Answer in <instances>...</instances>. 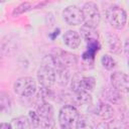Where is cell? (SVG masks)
Returning a JSON list of instances; mask_svg holds the SVG:
<instances>
[{
    "mask_svg": "<svg viewBox=\"0 0 129 129\" xmlns=\"http://www.w3.org/2000/svg\"><path fill=\"white\" fill-rule=\"evenodd\" d=\"M79 112L73 105L63 106L58 113V124L60 129H71L72 125L76 122Z\"/></svg>",
    "mask_w": 129,
    "mask_h": 129,
    "instance_id": "277c9868",
    "label": "cell"
},
{
    "mask_svg": "<svg viewBox=\"0 0 129 129\" xmlns=\"http://www.w3.org/2000/svg\"><path fill=\"white\" fill-rule=\"evenodd\" d=\"M0 129H13L9 123H0Z\"/></svg>",
    "mask_w": 129,
    "mask_h": 129,
    "instance_id": "d4e9b609",
    "label": "cell"
},
{
    "mask_svg": "<svg viewBox=\"0 0 129 129\" xmlns=\"http://www.w3.org/2000/svg\"><path fill=\"white\" fill-rule=\"evenodd\" d=\"M36 113L40 120L53 119V108L47 102H41L36 109Z\"/></svg>",
    "mask_w": 129,
    "mask_h": 129,
    "instance_id": "30bf717a",
    "label": "cell"
},
{
    "mask_svg": "<svg viewBox=\"0 0 129 129\" xmlns=\"http://www.w3.org/2000/svg\"><path fill=\"white\" fill-rule=\"evenodd\" d=\"M71 79L70 71L67 68L59 67L55 70V82H57L60 86H66Z\"/></svg>",
    "mask_w": 129,
    "mask_h": 129,
    "instance_id": "5bb4252c",
    "label": "cell"
},
{
    "mask_svg": "<svg viewBox=\"0 0 129 129\" xmlns=\"http://www.w3.org/2000/svg\"><path fill=\"white\" fill-rule=\"evenodd\" d=\"M101 63L106 70H113L116 67V60L109 54H104L102 56Z\"/></svg>",
    "mask_w": 129,
    "mask_h": 129,
    "instance_id": "44dd1931",
    "label": "cell"
},
{
    "mask_svg": "<svg viewBox=\"0 0 129 129\" xmlns=\"http://www.w3.org/2000/svg\"><path fill=\"white\" fill-rule=\"evenodd\" d=\"M0 60H1V51H0Z\"/></svg>",
    "mask_w": 129,
    "mask_h": 129,
    "instance_id": "484cf974",
    "label": "cell"
},
{
    "mask_svg": "<svg viewBox=\"0 0 129 129\" xmlns=\"http://www.w3.org/2000/svg\"><path fill=\"white\" fill-rule=\"evenodd\" d=\"M112 87L118 92L127 93L129 88V78L123 72H115L111 75Z\"/></svg>",
    "mask_w": 129,
    "mask_h": 129,
    "instance_id": "52a82bcc",
    "label": "cell"
},
{
    "mask_svg": "<svg viewBox=\"0 0 129 129\" xmlns=\"http://www.w3.org/2000/svg\"><path fill=\"white\" fill-rule=\"evenodd\" d=\"M29 121H30V124L33 127H38L39 124H40V119H39L37 113L32 111V110L29 111Z\"/></svg>",
    "mask_w": 129,
    "mask_h": 129,
    "instance_id": "7402d4cb",
    "label": "cell"
},
{
    "mask_svg": "<svg viewBox=\"0 0 129 129\" xmlns=\"http://www.w3.org/2000/svg\"><path fill=\"white\" fill-rule=\"evenodd\" d=\"M13 88L17 95L21 97H29L36 91V83L31 77H21L15 81Z\"/></svg>",
    "mask_w": 129,
    "mask_h": 129,
    "instance_id": "3957f363",
    "label": "cell"
},
{
    "mask_svg": "<svg viewBox=\"0 0 129 129\" xmlns=\"http://www.w3.org/2000/svg\"><path fill=\"white\" fill-rule=\"evenodd\" d=\"M63 42L71 48H78L81 44V36L75 30H68L63 34Z\"/></svg>",
    "mask_w": 129,
    "mask_h": 129,
    "instance_id": "ba28073f",
    "label": "cell"
},
{
    "mask_svg": "<svg viewBox=\"0 0 129 129\" xmlns=\"http://www.w3.org/2000/svg\"><path fill=\"white\" fill-rule=\"evenodd\" d=\"M107 43L108 48L112 53H120L122 51V43L120 38L115 33H108L107 34Z\"/></svg>",
    "mask_w": 129,
    "mask_h": 129,
    "instance_id": "8fae6325",
    "label": "cell"
},
{
    "mask_svg": "<svg viewBox=\"0 0 129 129\" xmlns=\"http://www.w3.org/2000/svg\"><path fill=\"white\" fill-rule=\"evenodd\" d=\"M104 98L106 100H108L110 103H117L120 99V92H118L116 89H114L113 87H107L104 91Z\"/></svg>",
    "mask_w": 129,
    "mask_h": 129,
    "instance_id": "d6986e66",
    "label": "cell"
},
{
    "mask_svg": "<svg viewBox=\"0 0 129 129\" xmlns=\"http://www.w3.org/2000/svg\"><path fill=\"white\" fill-rule=\"evenodd\" d=\"M82 11H83L85 25L96 28L101 21V14H100L97 4L91 1L86 2L82 8Z\"/></svg>",
    "mask_w": 129,
    "mask_h": 129,
    "instance_id": "6da1fadb",
    "label": "cell"
},
{
    "mask_svg": "<svg viewBox=\"0 0 129 129\" xmlns=\"http://www.w3.org/2000/svg\"><path fill=\"white\" fill-rule=\"evenodd\" d=\"M75 102L78 105H87L92 102V96L90 93L85 92V91H80L78 93H75Z\"/></svg>",
    "mask_w": 129,
    "mask_h": 129,
    "instance_id": "ffe728a7",
    "label": "cell"
},
{
    "mask_svg": "<svg viewBox=\"0 0 129 129\" xmlns=\"http://www.w3.org/2000/svg\"><path fill=\"white\" fill-rule=\"evenodd\" d=\"M77 129H94V122L88 115H79L76 120Z\"/></svg>",
    "mask_w": 129,
    "mask_h": 129,
    "instance_id": "9a60e30c",
    "label": "cell"
},
{
    "mask_svg": "<svg viewBox=\"0 0 129 129\" xmlns=\"http://www.w3.org/2000/svg\"><path fill=\"white\" fill-rule=\"evenodd\" d=\"M11 126L14 129H30L31 124L26 116H19L12 120Z\"/></svg>",
    "mask_w": 129,
    "mask_h": 129,
    "instance_id": "ac0fdd59",
    "label": "cell"
},
{
    "mask_svg": "<svg viewBox=\"0 0 129 129\" xmlns=\"http://www.w3.org/2000/svg\"><path fill=\"white\" fill-rule=\"evenodd\" d=\"M11 99L10 96L5 93L0 91V114H7L11 111Z\"/></svg>",
    "mask_w": 129,
    "mask_h": 129,
    "instance_id": "2e32d148",
    "label": "cell"
},
{
    "mask_svg": "<svg viewBox=\"0 0 129 129\" xmlns=\"http://www.w3.org/2000/svg\"><path fill=\"white\" fill-rule=\"evenodd\" d=\"M64 21L70 25H79L84 22L83 11L76 5H70L62 11Z\"/></svg>",
    "mask_w": 129,
    "mask_h": 129,
    "instance_id": "8992f818",
    "label": "cell"
},
{
    "mask_svg": "<svg viewBox=\"0 0 129 129\" xmlns=\"http://www.w3.org/2000/svg\"><path fill=\"white\" fill-rule=\"evenodd\" d=\"M81 36L87 41V42H91V41H98L99 38V34L98 31L96 30V28L87 26V25H83L81 27Z\"/></svg>",
    "mask_w": 129,
    "mask_h": 129,
    "instance_id": "7c38bea8",
    "label": "cell"
},
{
    "mask_svg": "<svg viewBox=\"0 0 129 129\" xmlns=\"http://www.w3.org/2000/svg\"><path fill=\"white\" fill-rule=\"evenodd\" d=\"M56 58L59 62V64L63 68H70L75 66L78 62V58L76 54H73L68 51H60L58 55H56Z\"/></svg>",
    "mask_w": 129,
    "mask_h": 129,
    "instance_id": "9c48e42d",
    "label": "cell"
},
{
    "mask_svg": "<svg viewBox=\"0 0 129 129\" xmlns=\"http://www.w3.org/2000/svg\"><path fill=\"white\" fill-rule=\"evenodd\" d=\"M96 86V81L95 78L93 77H82L80 81V91H85V92H92Z\"/></svg>",
    "mask_w": 129,
    "mask_h": 129,
    "instance_id": "e0dca14e",
    "label": "cell"
},
{
    "mask_svg": "<svg viewBox=\"0 0 129 129\" xmlns=\"http://www.w3.org/2000/svg\"><path fill=\"white\" fill-rule=\"evenodd\" d=\"M95 129H109V128H108V124H107V123L101 122V123H99V124L97 125V127H96Z\"/></svg>",
    "mask_w": 129,
    "mask_h": 129,
    "instance_id": "cb8c5ba5",
    "label": "cell"
},
{
    "mask_svg": "<svg viewBox=\"0 0 129 129\" xmlns=\"http://www.w3.org/2000/svg\"><path fill=\"white\" fill-rule=\"evenodd\" d=\"M30 7H31V4H30V3H28V2L21 3L19 6H17V7H16V9H15V10H14V12H13V14H20V13H22V12H24V11L28 10Z\"/></svg>",
    "mask_w": 129,
    "mask_h": 129,
    "instance_id": "603a6c76",
    "label": "cell"
},
{
    "mask_svg": "<svg viewBox=\"0 0 129 129\" xmlns=\"http://www.w3.org/2000/svg\"><path fill=\"white\" fill-rule=\"evenodd\" d=\"M97 114L103 120H109L114 116V109L107 103H101L97 108Z\"/></svg>",
    "mask_w": 129,
    "mask_h": 129,
    "instance_id": "4fadbf2b",
    "label": "cell"
},
{
    "mask_svg": "<svg viewBox=\"0 0 129 129\" xmlns=\"http://www.w3.org/2000/svg\"><path fill=\"white\" fill-rule=\"evenodd\" d=\"M106 17L111 26L116 29H122L127 21V14L125 10L116 5H113L107 9Z\"/></svg>",
    "mask_w": 129,
    "mask_h": 129,
    "instance_id": "7a4b0ae2",
    "label": "cell"
},
{
    "mask_svg": "<svg viewBox=\"0 0 129 129\" xmlns=\"http://www.w3.org/2000/svg\"><path fill=\"white\" fill-rule=\"evenodd\" d=\"M37 80L44 89H50L55 83V71L47 66L41 64L37 72Z\"/></svg>",
    "mask_w": 129,
    "mask_h": 129,
    "instance_id": "5b68a950",
    "label": "cell"
}]
</instances>
